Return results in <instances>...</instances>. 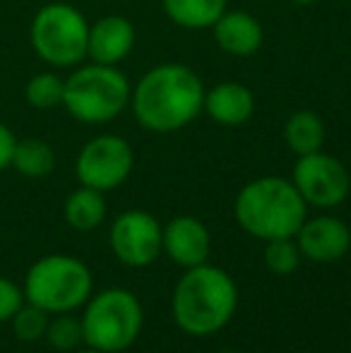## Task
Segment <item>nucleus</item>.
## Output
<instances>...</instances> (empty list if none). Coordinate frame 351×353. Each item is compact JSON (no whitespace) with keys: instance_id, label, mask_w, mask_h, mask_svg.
I'll return each mask as SVG.
<instances>
[{"instance_id":"nucleus-27","label":"nucleus","mask_w":351,"mask_h":353,"mask_svg":"<svg viewBox=\"0 0 351 353\" xmlns=\"http://www.w3.org/2000/svg\"><path fill=\"white\" fill-rule=\"evenodd\" d=\"M80 353H103V351H99V349H92V346H87L85 351H80Z\"/></svg>"},{"instance_id":"nucleus-2","label":"nucleus","mask_w":351,"mask_h":353,"mask_svg":"<svg viewBox=\"0 0 351 353\" xmlns=\"http://www.w3.org/2000/svg\"><path fill=\"white\" fill-rule=\"evenodd\" d=\"M239 305L236 281L212 265L190 267L174 288L171 312L185 334L207 336L224 330Z\"/></svg>"},{"instance_id":"nucleus-7","label":"nucleus","mask_w":351,"mask_h":353,"mask_svg":"<svg viewBox=\"0 0 351 353\" xmlns=\"http://www.w3.org/2000/svg\"><path fill=\"white\" fill-rule=\"evenodd\" d=\"M85 344L103 353L130 349L142 332V305L126 288H106L85 303Z\"/></svg>"},{"instance_id":"nucleus-18","label":"nucleus","mask_w":351,"mask_h":353,"mask_svg":"<svg viewBox=\"0 0 351 353\" xmlns=\"http://www.w3.org/2000/svg\"><path fill=\"white\" fill-rule=\"evenodd\" d=\"M66 221L70 223L75 231H94L101 226V221L106 219V200L103 192L94 190V188L80 185L77 190H72L63 207Z\"/></svg>"},{"instance_id":"nucleus-21","label":"nucleus","mask_w":351,"mask_h":353,"mask_svg":"<svg viewBox=\"0 0 351 353\" xmlns=\"http://www.w3.org/2000/svg\"><path fill=\"white\" fill-rule=\"evenodd\" d=\"M43 339L58 351H72L80 344H85V332H82V320L72 312H58L48 320V330Z\"/></svg>"},{"instance_id":"nucleus-1","label":"nucleus","mask_w":351,"mask_h":353,"mask_svg":"<svg viewBox=\"0 0 351 353\" xmlns=\"http://www.w3.org/2000/svg\"><path fill=\"white\" fill-rule=\"evenodd\" d=\"M205 106V84L192 68L161 63L147 70L132 87L130 111L137 125L169 135L188 128Z\"/></svg>"},{"instance_id":"nucleus-28","label":"nucleus","mask_w":351,"mask_h":353,"mask_svg":"<svg viewBox=\"0 0 351 353\" xmlns=\"http://www.w3.org/2000/svg\"><path fill=\"white\" fill-rule=\"evenodd\" d=\"M219 353H236V351H219Z\"/></svg>"},{"instance_id":"nucleus-8","label":"nucleus","mask_w":351,"mask_h":353,"mask_svg":"<svg viewBox=\"0 0 351 353\" xmlns=\"http://www.w3.org/2000/svg\"><path fill=\"white\" fill-rule=\"evenodd\" d=\"M132 166H135V154L130 142L118 135H97L77 154L75 176L80 185L108 192L128 181Z\"/></svg>"},{"instance_id":"nucleus-3","label":"nucleus","mask_w":351,"mask_h":353,"mask_svg":"<svg viewBox=\"0 0 351 353\" xmlns=\"http://www.w3.org/2000/svg\"><path fill=\"white\" fill-rule=\"evenodd\" d=\"M239 226L260 241L294 238L308 216V205L286 178L263 176L239 192L234 205Z\"/></svg>"},{"instance_id":"nucleus-14","label":"nucleus","mask_w":351,"mask_h":353,"mask_svg":"<svg viewBox=\"0 0 351 353\" xmlns=\"http://www.w3.org/2000/svg\"><path fill=\"white\" fill-rule=\"evenodd\" d=\"M217 46L236 58H248L260 51L265 41L263 24L243 10H226L212 27Z\"/></svg>"},{"instance_id":"nucleus-11","label":"nucleus","mask_w":351,"mask_h":353,"mask_svg":"<svg viewBox=\"0 0 351 353\" xmlns=\"http://www.w3.org/2000/svg\"><path fill=\"white\" fill-rule=\"evenodd\" d=\"M294 238L301 255L320 265L342 260L351 248V228L334 216L305 219Z\"/></svg>"},{"instance_id":"nucleus-16","label":"nucleus","mask_w":351,"mask_h":353,"mask_svg":"<svg viewBox=\"0 0 351 353\" xmlns=\"http://www.w3.org/2000/svg\"><path fill=\"white\" fill-rule=\"evenodd\" d=\"M164 14L181 29H212L226 12V0H161Z\"/></svg>"},{"instance_id":"nucleus-25","label":"nucleus","mask_w":351,"mask_h":353,"mask_svg":"<svg viewBox=\"0 0 351 353\" xmlns=\"http://www.w3.org/2000/svg\"><path fill=\"white\" fill-rule=\"evenodd\" d=\"M14 144H17V137H14V132L10 130V128L5 125L3 121H0V171L10 168V163H12Z\"/></svg>"},{"instance_id":"nucleus-26","label":"nucleus","mask_w":351,"mask_h":353,"mask_svg":"<svg viewBox=\"0 0 351 353\" xmlns=\"http://www.w3.org/2000/svg\"><path fill=\"white\" fill-rule=\"evenodd\" d=\"M291 3H296V5H315L318 0H291Z\"/></svg>"},{"instance_id":"nucleus-9","label":"nucleus","mask_w":351,"mask_h":353,"mask_svg":"<svg viewBox=\"0 0 351 353\" xmlns=\"http://www.w3.org/2000/svg\"><path fill=\"white\" fill-rule=\"evenodd\" d=\"M291 183L305 205L318 210L339 207L351 192V176L339 159L325 154L323 149L299 157L291 173Z\"/></svg>"},{"instance_id":"nucleus-23","label":"nucleus","mask_w":351,"mask_h":353,"mask_svg":"<svg viewBox=\"0 0 351 353\" xmlns=\"http://www.w3.org/2000/svg\"><path fill=\"white\" fill-rule=\"evenodd\" d=\"M301 262V250L296 245L294 238H274V241H267L265 248V265L274 274H291V272L299 270Z\"/></svg>"},{"instance_id":"nucleus-12","label":"nucleus","mask_w":351,"mask_h":353,"mask_svg":"<svg viewBox=\"0 0 351 353\" xmlns=\"http://www.w3.org/2000/svg\"><path fill=\"white\" fill-rule=\"evenodd\" d=\"M210 248V231L195 216H176L161 228V250L183 270L205 265Z\"/></svg>"},{"instance_id":"nucleus-19","label":"nucleus","mask_w":351,"mask_h":353,"mask_svg":"<svg viewBox=\"0 0 351 353\" xmlns=\"http://www.w3.org/2000/svg\"><path fill=\"white\" fill-rule=\"evenodd\" d=\"M10 168L19 173L24 178H46L56 168V152L46 140H39V137H24L17 140L12 154V163Z\"/></svg>"},{"instance_id":"nucleus-15","label":"nucleus","mask_w":351,"mask_h":353,"mask_svg":"<svg viewBox=\"0 0 351 353\" xmlns=\"http://www.w3.org/2000/svg\"><path fill=\"white\" fill-rule=\"evenodd\" d=\"M202 111L214 123L224 128H239L253 118L255 97L241 82H219L212 89H205V106Z\"/></svg>"},{"instance_id":"nucleus-22","label":"nucleus","mask_w":351,"mask_h":353,"mask_svg":"<svg viewBox=\"0 0 351 353\" xmlns=\"http://www.w3.org/2000/svg\"><path fill=\"white\" fill-rule=\"evenodd\" d=\"M48 320H51V315H48L46 310H41V307L24 301V305L12 315L10 325H12V332L19 341L34 344V341H41L43 336H46Z\"/></svg>"},{"instance_id":"nucleus-5","label":"nucleus","mask_w":351,"mask_h":353,"mask_svg":"<svg viewBox=\"0 0 351 353\" xmlns=\"http://www.w3.org/2000/svg\"><path fill=\"white\" fill-rule=\"evenodd\" d=\"M92 272L72 255L39 257L24 276V301L46 310L48 315L72 312L92 296Z\"/></svg>"},{"instance_id":"nucleus-24","label":"nucleus","mask_w":351,"mask_h":353,"mask_svg":"<svg viewBox=\"0 0 351 353\" xmlns=\"http://www.w3.org/2000/svg\"><path fill=\"white\" fill-rule=\"evenodd\" d=\"M24 305V291L8 276H0V325L10 322L12 315Z\"/></svg>"},{"instance_id":"nucleus-10","label":"nucleus","mask_w":351,"mask_h":353,"mask_svg":"<svg viewBox=\"0 0 351 353\" xmlns=\"http://www.w3.org/2000/svg\"><path fill=\"white\" fill-rule=\"evenodd\" d=\"M108 241L123 265L147 267L161 255V223L145 210H128L111 223Z\"/></svg>"},{"instance_id":"nucleus-6","label":"nucleus","mask_w":351,"mask_h":353,"mask_svg":"<svg viewBox=\"0 0 351 353\" xmlns=\"http://www.w3.org/2000/svg\"><path fill=\"white\" fill-rule=\"evenodd\" d=\"M89 22L70 3H46L37 10L29 27L34 53L53 70L77 68L87 61Z\"/></svg>"},{"instance_id":"nucleus-4","label":"nucleus","mask_w":351,"mask_h":353,"mask_svg":"<svg viewBox=\"0 0 351 353\" xmlns=\"http://www.w3.org/2000/svg\"><path fill=\"white\" fill-rule=\"evenodd\" d=\"M132 84L118 65L101 63H82L66 77L63 106L85 125H103L111 123L130 106Z\"/></svg>"},{"instance_id":"nucleus-13","label":"nucleus","mask_w":351,"mask_h":353,"mask_svg":"<svg viewBox=\"0 0 351 353\" xmlns=\"http://www.w3.org/2000/svg\"><path fill=\"white\" fill-rule=\"evenodd\" d=\"M135 27L123 14H103L89 24L87 61L101 65H121L135 48Z\"/></svg>"},{"instance_id":"nucleus-17","label":"nucleus","mask_w":351,"mask_h":353,"mask_svg":"<svg viewBox=\"0 0 351 353\" xmlns=\"http://www.w3.org/2000/svg\"><path fill=\"white\" fill-rule=\"evenodd\" d=\"M328 137L323 118L315 111H296L284 123V142L296 157L320 152Z\"/></svg>"},{"instance_id":"nucleus-20","label":"nucleus","mask_w":351,"mask_h":353,"mask_svg":"<svg viewBox=\"0 0 351 353\" xmlns=\"http://www.w3.org/2000/svg\"><path fill=\"white\" fill-rule=\"evenodd\" d=\"M63 94H66V79L53 70L32 74L24 84V101L37 111L63 106Z\"/></svg>"}]
</instances>
